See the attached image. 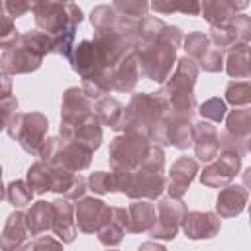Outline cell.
<instances>
[{
  "label": "cell",
  "mask_w": 251,
  "mask_h": 251,
  "mask_svg": "<svg viewBox=\"0 0 251 251\" xmlns=\"http://www.w3.org/2000/svg\"><path fill=\"white\" fill-rule=\"evenodd\" d=\"M180 39L182 37L178 27L167 25L161 37L139 41L135 47V55L141 65V75L155 82H163L165 78H169Z\"/></svg>",
  "instance_id": "cell-1"
},
{
  "label": "cell",
  "mask_w": 251,
  "mask_h": 251,
  "mask_svg": "<svg viewBox=\"0 0 251 251\" xmlns=\"http://www.w3.org/2000/svg\"><path fill=\"white\" fill-rule=\"evenodd\" d=\"M198 76V65L192 57H182L171 76V80L165 84V88L159 92L169 106V112L182 118H192L196 100L192 94L194 82Z\"/></svg>",
  "instance_id": "cell-2"
},
{
  "label": "cell",
  "mask_w": 251,
  "mask_h": 251,
  "mask_svg": "<svg viewBox=\"0 0 251 251\" xmlns=\"http://www.w3.org/2000/svg\"><path fill=\"white\" fill-rule=\"evenodd\" d=\"M51 35L45 31L39 33H27V35H16L14 47L6 45L4 51V71L12 73H27L41 65V59L45 53H49Z\"/></svg>",
  "instance_id": "cell-3"
},
{
  "label": "cell",
  "mask_w": 251,
  "mask_h": 251,
  "mask_svg": "<svg viewBox=\"0 0 251 251\" xmlns=\"http://www.w3.org/2000/svg\"><path fill=\"white\" fill-rule=\"evenodd\" d=\"M151 139L135 131H124L110 145V165L112 169H137L147 157Z\"/></svg>",
  "instance_id": "cell-4"
},
{
  "label": "cell",
  "mask_w": 251,
  "mask_h": 251,
  "mask_svg": "<svg viewBox=\"0 0 251 251\" xmlns=\"http://www.w3.org/2000/svg\"><path fill=\"white\" fill-rule=\"evenodd\" d=\"M96 112H92V98L80 88H69L63 96V122H61V135L67 137L75 127L90 120Z\"/></svg>",
  "instance_id": "cell-5"
},
{
  "label": "cell",
  "mask_w": 251,
  "mask_h": 251,
  "mask_svg": "<svg viewBox=\"0 0 251 251\" xmlns=\"http://www.w3.org/2000/svg\"><path fill=\"white\" fill-rule=\"evenodd\" d=\"M14 126L16 127H10V135L18 137L20 145L25 151L39 155V149L45 143L47 120L41 114H20L16 116Z\"/></svg>",
  "instance_id": "cell-6"
},
{
  "label": "cell",
  "mask_w": 251,
  "mask_h": 251,
  "mask_svg": "<svg viewBox=\"0 0 251 251\" xmlns=\"http://www.w3.org/2000/svg\"><path fill=\"white\" fill-rule=\"evenodd\" d=\"M184 216H186V206L184 202H180V198L175 196L163 198L157 204V220L149 229L151 237H163V239L175 237L180 224L184 222Z\"/></svg>",
  "instance_id": "cell-7"
},
{
  "label": "cell",
  "mask_w": 251,
  "mask_h": 251,
  "mask_svg": "<svg viewBox=\"0 0 251 251\" xmlns=\"http://www.w3.org/2000/svg\"><path fill=\"white\" fill-rule=\"evenodd\" d=\"M69 61L73 63V69L82 76V80L112 69L96 41H82L80 45H76L75 55H71Z\"/></svg>",
  "instance_id": "cell-8"
},
{
  "label": "cell",
  "mask_w": 251,
  "mask_h": 251,
  "mask_svg": "<svg viewBox=\"0 0 251 251\" xmlns=\"http://www.w3.org/2000/svg\"><path fill=\"white\" fill-rule=\"evenodd\" d=\"M220 159L216 163H212L210 167L204 169V173L200 175L202 184L210 186V188H222L226 186L239 171L241 167V155L233 153V151H226L222 149V155H218Z\"/></svg>",
  "instance_id": "cell-9"
},
{
  "label": "cell",
  "mask_w": 251,
  "mask_h": 251,
  "mask_svg": "<svg viewBox=\"0 0 251 251\" xmlns=\"http://www.w3.org/2000/svg\"><path fill=\"white\" fill-rule=\"evenodd\" d=\"M112 220V208L96 198H82L76 204V224L84 233L100 231Z\"/></svg>",
  "instance_id": "cell-10"
},
{
  "label": "cell",
  "mask_w": 251,
  "mask_h": 251,
  "mask_svg": "<svg viewBox=\"0 0 251 251\" xmlns=\"http://www.w3.org/2000/svg\"><path fill=\"white\" fill-rule=\"evenodd\" d=\"M196 173H198V163L194 159L180 157L178 161H175L171 171H169V182H167L169 196L180 198L186 192V188L190 186V182L196 176Z\"/></svg>",
  "instance_id": "cell-11"
},
{
  "label": "cell",
  "mask_w": 251,
  "mask_h": 251,
  "mask_svg": "<svg viewBox=\"0 0 251 251\" xmlns=\"http://www.w3.org/2000/svg\"><path fill=\"white\" fill-rule=\"evenodd\" d=\"M135 49L126 53L114 67H112V86L120 92H129L137 84L139 78V61L135 59Z\"/></svg>",
  "instance_id": "cell-12"
},
{
  "label": "cell",
  "mask_w": 251,
  "mask_h": 251,
  "mask_svg": "<svg viewBox=\"0 0 251 251\" xmlns=\"http://www.w3.org/2000/svg\"><path fill=\"white\" fill-rule=\"evenodd\" d=\"M182 226L186 237L190 239L214 237L220 231V218L212 212H186Z\"/></svg>",
  "instance_id": "cell-13"
},
{
  "label": "cell",
  "mask_w": 251,
  "mask_h": 251,
  "mask_svg": "<svg viewBox=\"0 0 251 251\" xmlns=\"http://www.w3.org/2000/svg\"><path fill=\"white\" fill-rule=\"evenodd\" d=\"M194 149L200 161H212L220 153V135L210 122L194 124Z\"/></svg>",
  "instance_id": "cell-14"
},
{
  "label": "cell",
  "mask_w": 251,
  "mask_h": 251,
  "mask_svg": "<svg viewBox=\"0 0 251 251\" xmlns=\"http://www.w3.org/2000/svg\"><path fill=\"white\" fill-rule=\"evenodd\" d=\"M165 131H167V143L178 149H186L194 143V126L190 124V118H182L167 112Z\"/></svg>",
  "instance_id": "cell-15"
},
{
  "label": "cell",
  "mask_w": 251,
  "mask_h": 251,
  "mask_svg": "<svg viewBox=\"0 0 251 251\" xmlns=\"http://www.w3.org/2000/svg\"><path fill=\"white\" fill-rule=\"evenodd\" d=\"M247 204V190L237 184H227L224 190H220L216 200V210L222 218L237 216Z\"/></svg>",
  "instance_id": "cell-16"
},
{
  "label": "cell",
  "mask_w": 251,
  "mask_h": 251,
  "mask_svg": "<svg viewBox=\"0 0 251 251\" xmlns=\"http://www.w3.org/2000/svg\"><path fill=\"white\" fill-rule=\"evenodd\" d=\"M227 75L231 78H251V47L247 43H233L227 53Z\"/></svg>",
  "instance_id": "cell-17"
},
{
  "label": "cell",
  "mask_w": 251,
  "mask_h": 251,
  "mask_svg": "<svg viewBox=\"0 0 251 251\" xmlns=\"http://www.w3.org/2000/svg\"><path fill=\"white\" fill-rule=\"evenodd\" d=\"M96 116L98 120L112 127V129H124V122H126V108L116 100V98H110V96H104L96 102Z\"/></svg>",
  "instance_id": "cell-18"
},
{
  "label": "cell",
  "mask_w": 251,
  "mask_h": 251,
  "mask_svg": "<svg viewBox=\"0 0 251 251\" xmlns=\"http://www.w3.org/2000/svg\"><path fill=\"white\" fill-rule=\"evenodd\" d=\"M157 220L155 206L149 202H133L127 208V231H145L151 229Z\"/></svg>",
  "instance_id": "cell-19"
},
{
  "label": "cell",
  "mask_w": 251,
  "mask_h": 251,
  "mask_svg": "<svg viewBox=\"0 0 251 251\" xmlns=\"http://www.w3.org/2000/svg\"><path fill=\"white\" fill-rule=\"evenodd\" d=\"M55 210V220H53V229L63 241H73L75 239V222H73V206L67 200H55L53 202Z\"/></svg>",
  "instance_id": "cell-20"
},
{
  "label": "cell",
  "mask_w": 251,
  "mask_h": 251,
  "mask_svg": "<svg viewBox=\"0 0 251 251\" xmlns=\"http://www.w3.org/2000/svg\"><path fill=\"white\" fill-rule=\"evenodd\" d=\"M235 10L227 0H204L202 2V16L212 25H226L231 22Z\"/></svg>",
  "instance_id": "cell-21"
},
{
  "label": "cell",
  "mask_w": 251,
  "mask_h": 251,
  "mask_svg": "<svg viewBox=\"0 0 251 251\" xmlns=\"http://www.w3.org/2000/svg\"><path fill=\"white\" fill-rule=\"evenodd\" d=\"M53 220H55V210H53V204H47V202H37L27 214V224L31 233H39L43 229L53 227Z\"/></svg>",
  "instance_id": "cell-22"
},
{
  "label": "cell",
  "mask_w": 251,
  "mask_h": 251,
  "mask_svg": "<svg viewBox=\"0 0 251 251\" xmlns=\"http://www.w3.org/2000/svg\"><path fill=\"white\" fill-rule=\"evenodd\" d=\"M204 0H151V6L159 14H171V12H182L196 16L202 12Z\"/></svg>",
  "instance_id": "cell-23"
},
{
  "label": "cell",
  "mask_w": 251,
  "mask_h": 251,
  "mask_svg": "<svg viewBox=\"0 0 251 251\" xmlns=\"http://www.w3.org/2000/svg\"><path fill=\"white\" fill-rule=\"evenodd\" d=\"M51 176H53L51 165L47 161H39L27 171V184L33 188V192H45L51 190Z\"/></svg>",
  "instance_id": "cell-24"
},
{
  "label": "cell",
  "mask_w": 251,
  "mask_h": 251,
  "mask_svg": "<svg viewBox=\"0 0 251 251\" xmlns=\"http://www.w3.org/2000/svg\"><path fill=\"white\" fill-rule=\"evenodd\" d=\"M226 129L237 137L247 139L251 133V108H235L226 122Z\"/></svg>",
  "instance_id": "cell-25"
},
{
  "label": "cell",
  "mask_w": 251,
  "mask_h": 251,
  "mask_svg": "<svg viewBox=\"0 0 251 251\" xmlns=\"http://www.w3.org/2000/svg\"><path fill=\"white\" fill-rule=\"evenodd\" d=\"M226 100L233 106L251 104V82L247 80H233L226 88Z\"/></svg>",
  "instance_id": "cell-26"
},
{
  "label": "cell",
  "mask_w": 251,
  "mask_h": 251,
  "mask_svg": "<svg viewBox=\"0 0 251 251\" xmlns=\"http://www.w3.org/2000/svg\"><path fill=\"white\" fill-rule=\"evenodd\" d=\"M92 25L96 31H102V29H110L118 24V14H116V8H110V6H98L92 10Z\"/></svg>",
  "instance_id": "cell-27"
},
{
  "label": "cell",
  "mask_w": 251,
  "mask_h": 251,
  "mask_svg": "<svg viewBox=\"0 0 251 251\" xmlns=\"http://www.w3.org/2000/svg\"><path fill=\"white\" fill-rule=\"evenodd\" d=\"M184 49L188 53V57L192 59H202L204 53L210 49V37L200 33V31H194L190 33L186 39H184Z\"/></svg>",
  "instance_id": "cell-28"
},
{
  "label": "cell",
  "mask_w": 251,
  "mask_h": 251,
  "mask_svg": "<svg viewBox=\"0 0 251 251\" xmlns=\"http://www.w3.org/2000/svg\"><path fill=\"white\" fill-rule=\"evenodd\" d=\"M114 8H116L122 16L143 18V16H147L149 2H147V0H114Z\"/></svg>",
  "instance_id": "cell-29"
},
{
  "label": "cell",
  "mask_w": 251,
  "mask_h": 251,
  "mask_svg": "<svg viewBox=\"0 0 251 251\" xmlns=\"http://www.w3.org/2000/svg\"><path fill=\"white\" fill-rule=\"evenodd\" d=\"M88 186L90 190L98 192V194H106V192H114L116 190V178H114V173H92L88 176Z\"/></svg>",
  "instance_id": "cell-30"
},
{
  "label": "cell",
  "mask_w": 251,
  "mask_h": 251,
  "mask_svg": "<svg viewBox=\"0 0 251 251\" xmlns=\"http://www.w3.org/2000/svg\"><path fill=\"white\" fill-rule=\"evenodd\" d=\"M31 194H33V188H31L29 184L22 182V180L12 182V184H10V188H8V200H10L14 206H18V208H22V206L29 204Z\"/></svg>",
  "instance_id": "cell-31"
},
{
  "label": "cell",
  "mask_w": 251,
  "mask_h": 251,
  "mask_svg": "<svg viewBox=\"0 0 251 251\" xmlns=\"http://www.w3.org/2000/svg\"><path fill=\"white\" fill-rule=\"evenodd\" d=\"M210 39L218 47H222V49H229L233 43H237L235 33H233L229 24H226V25H212L210 27Z\"/></svg>",
  "instance_id": "cell-32"
},
{
  "label": "cell",
  "mask_w": 251,
  "mask_h": 251,
  "mask_svg": "<svg viewBox=\"0 0 251 251\" xmlns=\"http://www.w3.org/2000/svg\"><path fill=\"white\" fill-rule=\"evenodd\" d=\"M200 67L204 71H210V73H216V71H222L224 67V49L222 47H210L202 59H198Z\"/></svg>",
  "instance_id": "cell-33"
},
{
  "label": "cell",
  "mask_w": 251,
  "mask_h": 251,
  "mask_svg": "<svg viewBox=\"0 0 251 251\" xmlns=\"http://www.w3.org/2000/svg\"><path fill=\"white\" fill-rule=\"evenodd\" d=\"M198 112L202 114L204 120L220 122V120L224 118V114H226V104H224V100H220V98H210V100H206V102L200 106Z\"/></svg>",
  "instance_id": "cell-34"
},
{
  "label": "cell",
  "mask_w": 251,
  "mask_h": 251,
  "mask_svg": "<svg viewBox=\"0 0 251 251\" xmlns=\"http://www.w3.org/2000/svg\"><path fill=\"white\" fill-rule=\"evenodd\" d=\"M233 33H235V39L241 41V43H247L251 39V18L249 16H233L231 22H229Z\"/></svg>",
  "instance_id": "cell-35"
},
{
  "label": "cell",
  "mask_w": 251,
  "mask_h": 251,
  "mask_svg": "<svg viewBox=\"0 0 251 251\" xmlns=\"http://www.w3.org/2000/svg\"><path fill=\"white\" fill-rule=\"evenodd\" d=\"M37 0H6V10H10L14 16H22L24 12L35 8Z\"/></svg>",
  "instance_id": "cell-36"
},
{
  "label": "cell",
  "mask_w": 251,
  "mask_h": 251,
  "mask_svg": "<svg viewBox=\"0 0 251 251\" xmlns=\"http://www.w3.org/2000/svg\"><path fill=\"white\" fill-rule=\"evenodd\" d=\"M229 4H231V8L237 12V10H243V8H247V4H249V0H227Z\"/></svg>",
  "instance_id": "cell-37"
},
{
  "label": "cell",
  "mask_w": 251,
  "mask_h": 251,
  "mask_svg": "<svg viewBox=\"0 0 251 251\" xmlns=\"http://www.w3.org/2000/svg\"><path fill=\"white\" fill-rule=\"evenodd\" d=\"M243 182H245L247 188H251V167L245 169V173H243Z\"/></svg>",
  "instance_id": "cell-38"
},
{
  "label": "cell",
  "mask_w": 251,
  "mask_h": 251,
  "mask_svg": "<svg viewBox=\"0 0 251 251\" xmlns=\"http://www.w3.org/2000/svg\"><path fill=\"white\" fill-rule=\"evenodd\" d=\"M245 143H247V149H249V151H251V133H249V137H247V139H245Z\"/></svg>",
  "instance_id": "cell-39"
},
{
  "label": "cell",
  "mask_w": 251,
  "mask_h": 251,
  "mask_svg": "<svg viewBox=\"0 0 251 251\" xmlns=\"http://www.w3.org/2000/svg\"><path fill=\"white\" fill-rule=\"evenodd\" d=\"M249 220H251V206H249Z\"/></svg>",
  "instance_id": "cell-40"
},
{
  "label": "cell",
  "mask_w": 251,
  "mask_h": 251,
  "mask_svg": "<svg viewBox=\"0 0 251 251\" xmlns=\"http://www.w3.org/2000/svg\"><path fill=\"white\" fill-rule=\"evenodd\" d=\"M63 2H71V0H63Z\"/></svg>",
  "instance_id": "cell-41"
}]
</instances>
